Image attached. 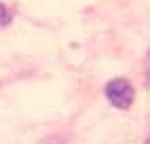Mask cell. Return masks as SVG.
<instances>
[{"label": "cell", "instance_id": "6da1fadb", "mask_svg": "<svg viewBox=\"0 0 150 144\" xmlns=\"http://www.w3.org/2000/svg\"><path fill=\"white\" fill-rule=\"evenodd\" d=\"M106 98L112 106L125 110L133 102V87L127 78H114L106 85Z\"/></svg>", "mask_w": 150, "mask_h": 144}, {"label": "cell", "instance_id": "7a4b0ae2", "mask_svg": "<svg viewBox=\"0 0 150 144\" xmlns=\"http://www.w3.org/2000/svg\"><path fill=\"white\" fill-rule=\"evenodd\" d=\"M13 19V15H11V11L4 6V4H0V26H6L8 21Z\"/></svg>", "mask_w": 150, "mask_h": 144}, {"label": "cell", "instance_id": "3957f363", "mask_svg": "<svg viewBox=\"0 0 150 144\" xmlns=\"http://www.w3.org/2000/svg\"><path fill=\"white\" fill-rule=\"evenodd\" d=\"M146 76H148V83H150V55H148V68H146Z\"/></svg>", "mask_w": 150, "mask_h": 144}, {"label": "cell", "instance_id": "277c9868", "mask_svg": "<svg viewBox=\"0 0 150 144\" xmlns=\"http://www.w3.org/2000/svg\"><path fill=\"white\" fill-rule=\"evenodd\" d=\"M148 144H150V142H148Z\"/></svg>", "mask_w": 150, "mask_h": 144}]
</instances>
